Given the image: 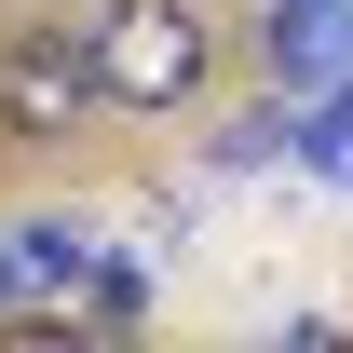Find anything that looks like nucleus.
Instances as JSON below:
<instances>
[{
	"label": "nucleus",
	"instance_id": "1",
	"mask_svg": "<svg viewBox=\"0 0 353 353\" xmlns=\"http://www.w3.org/2000/svg\"><path fill=\"white\" fill-rule=\"evenodd\" d=\"M82 41L109 68V109H190L218 82V14L204 0H95Z\"/></svg>",
	"mask_w": 353,
	"mask_h": 353
},
{
	"label": "nucleus",
	"instance_id": "2",
	"mask_svg": "<svg viewBox=\"0 0 353 353\" xmlns=\"http://www.w3.org/2000/svg\"><path fill=\"white\" fill-rule=\"evenodd\" d=\"M95 109H109V68H95V41H82V28H28V41L0 54V123L28 136V150L82 136Z\"/></svg>",
	"mask_w": 353,
	"mask_h": 353
},
{
	"label": "nucleus",
	"instance_id": "3",
	"mask_svg": "<svg viewBox=\"0 0 353 353\" xmlns=\"http://www.w3.org/2000/svg\"><path fill=\"white\" fill-rule=\"evenodd\" d=\"M272 68H285V82H340L353 68V0H272Z\"/></svg>",
	"mask_w": 353,
	"mask_h": 353
},
{
	"label": "nucleus",
	"instance_id": "5",
	"mask_svg": "<svg viewBox=\"0 0 353 353\" xmlns=\"http://www.w3.org/2000/svg\"><path fill=\"white\" fill-rule=\"evenodd\" d=\"M299 163H312V176H340V190H353V82L326 95V109H299Z\"/></svg>",
	"mask_w": 353,
	"mask_h": 353
},
{
	"label": "nucleus",
	"instance_id": "4",
	"mask_svg": "<svg viewBox=\"0 0 353 353\" xmlns=\"http://www.w3.org/2000/svg\"><path fill=\"white\" fill-rule=\"evenodd\" d=\"M14 272H28V285H95V231L82 218H28L14 231Z\"/></svg>",
	"mask_w": 353,
	"mask_h": 353
}]
</instances>
